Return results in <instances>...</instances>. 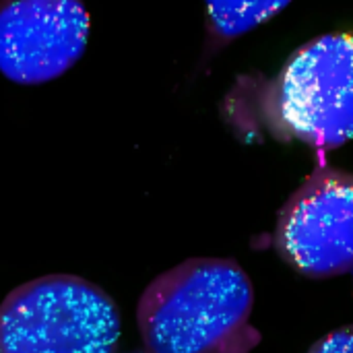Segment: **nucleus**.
Masks as SVG:
<instances>
[{"label":"nucleus","mask_w":353,"mask_h":353,"mask_svg":"<svg viewBox=\"0 0 353 353\" xmlns=\"http://www.w3.org/2000/svg\"><path fill=\"white\" fill-rule=\"evenodd\" d=\"M254 290L232 259H190L157 275L141 294L137 325L151 353H250Z\"/></svg>","instance_id":"nucleus-1"},{"label":"nucleus","mask_w":353,"mask_h":353,"mask_svg":"<svg viewBox=\"0 0 353 353\" xmlns=\"http://www.w3.org/2000/svg\"><path fill=\"white\" fill-rule=\"evenodd\" d=\"M120 310L95 283L46 275L0 304V353H116Z\"/></svg>","instance_id":"nucleus-2"},{"label":"nucleus","mask_w":353,"mask_h":353,"mask_svg":"<svg viewBox=\"0 0 353 353\" xmlns=\"http://www.w3.org/2000/svg\"><path fill=\"white\" fill-rule=\"evenodd\" d=\"M283 130L319 151L353 139V33H329L302 46L273 89Z\"/></svg>","instance_id":"nucleus-3"},{"label":"nucleus","mask_w":353,"mask_h":353,"mask_svg":"<svg viewBox=\"0 0 353 353\" xmlns=\"http://www.w3.org/2000/svg\"><path fill=\"white\" fill-rule=\"evenodd\" d=\"M275 244L306 277L353 271V174L316 170L281 209Z\"/></svg>","instance_id":"nucleus-4"},{"label":"nucleus","mask_w":353,"mask_h":353,"mask_svg":"<svg viewBox=\"0 0 353 353\" xmlns=\"http://www.w3.org/2000/svg\"><path fill=\"white\" fill-rule=\"evenodd\" d=\"M87 37L83 0H0V72L14 83L62 77L83 56Z\"/></svg>","instance_id":"nucleus-5"},{"label":"nucleus","mask_w":353,"mask_h":353,"mask_svg":"<svg viewBox=\"0 0 353 353\" xmlns=\"http://www.w3.org/2000/svg\"><path fill=\"white\" fill-rule=\"evenodd\" d=\"M292 0H205L209 35L228 43L267 23Z\"/></svg>","instance_id":"nucleus-6"},{"label":"nucleus","mask_w":353,"mask_h":353,"mask_svg":"<svg viewBox=\"0 0 353 353\" xmlns=\"http://www.w3.org/2000/svg\"><path fill=\"white\" fill-rule=\"evenodd\" d=\"M308 353H353V325L333 331L321 339Z\"/></svg>","instance_id":"nucleus-7"},{"label":"nucleus","mask_w":353,"mask_h":353,"mask_svg":"<svg viewBox=\"0 0 353 353\" xmlns=\"http://www.w3.org/2000/svg\"><path fill=\"white\" fill-rule=\"evenodd\" d=\"M130 353H151V352H147V350H143V352H130Z\"/></svg>","instance_id":"nucleus-8"}]
</instances>
